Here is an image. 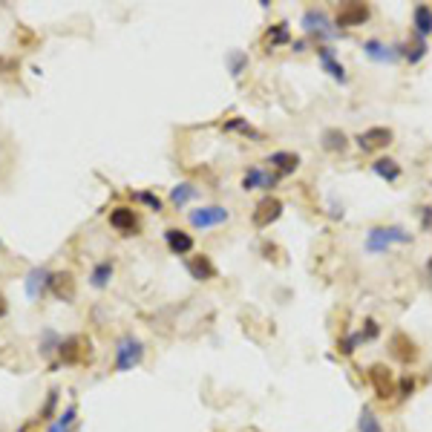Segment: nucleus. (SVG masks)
<instances>
[{
  "label": "nucleus",
  "mask_w": 432,
  "mask_h": 432,
  "mask_svg": "<svg viewBox=\"0 0 432 432\" xmlns=\"http://www.w3.org/2000/svg\"><path fill=\"white\" fill-rule=\"evenodd\" d=\"M50 291H52L58 300H64V303L75 300V277H72L69 271L52 274V277H50Z\"/></svg>",
  "instance_id": "obj_17"
},
{
  "label": "nucleus",
  "mask_w": 432,
  "mask_h": 432,
  "mask_svg": "<svg viewBox=\"0 0 432 432\" xmlns=\"http://www.w3.org/2000/svg\"><path fill=\"white\" fill-rule=\"evenodd\" d=\"M136 202L147 205V208H150V210H156V213H159V210L164 208V205H161V199H159V196L153 194V190H141V194H136Z\"/></svg>",
  "instance_id": "obj_35"
},
{
  "label": "nucleus",
  "mask_w": 432,
  "mask_h": 432,
  "mask_svg": "<svg viewBox=\"0 0 432 432\" xmlns=\"http://www.w3.org/2000/svg\"><path fill=\"white\" fill-rule=\"evenodd\" d=\"M426 280L432 282V257H429V262H426Z\"/></svg>",
  "instance_id": "obj_40"
},
{
  "label": "nucleus",
  "mask_w": 432,
  "mask_h": 432,
  "mask_svg": "<svg viewBox=\"0 0 432 432\" xmlns=\"http://www.w3.org/2000/svg\"><path fill=\"white\" fill-rule=\"evenodd\" d=\"M141 360H144V343L133 334H124L115 343V372H133L141 366Z\"/></svg>",
  "instance_id": "obj_3"
},
{
  "label": "nucleus",
  "mask_w": 432,
  "mask_h": 432,
  "mask_svg": "<svg viewBox=\"0 0 432 432\" xmlns=\"http://www.w3.org/2000/svg\"><path fill=\"white\" fill-rule=\"evenodd\" d=\"M222 130H225V133H239V136L254 138V141H262V133H259V130H254V127L248 124V118H243V115H233L231 122H225V124H222Z\"/></svg>",
  "instance_id": "obj_26"
},
{
  "label": "nucleus",
  "mask_w": 432,
  "mask_h": 432,
  "mask_svg": "<svg viewBox=\"0 0 432 432\" xmlns=\"http://www.w3.org/2000/svg\"><path fill=\"white\" fill-rule=\"evenodd\" d=\"M50 271H46L43 266H35L29 274H27V280H23V288H27V297L29 300H41L46 291H50Z\"/></svg>",
  "instance_id": "obj_13"
},
{
  "label": "nucleus",
  "mask_w": 432,
  "mask_h": 432,
  "mask_svg": "<svg viewBox=\"0 0 432 432\" xmlns=\"http://www.w3.org/2000/svg\"><path fill=\"white\" fill-rule=\"evenodd\" d=\"M395 245H412V233L403 225H377L366 233V251L369 254H387Z\"/></svg>",
  "instance_id": "obj_1"
},
{
  "label": "nucleus",
  "mask_w": 432,
  "mask_h": 432,
  "mask_svg": "<svg viewBox=\"0 0 432 432\" xmlns=\"http://www.w3.org/2000/svg\"><path fill=\"white\" fill-rule=\"evenodd\" d=\"M291 50L294 52H305V41H291Z\"/></svg>",
  "instance_id": "obj_39"
},
{
  "label": "nucleus",
  "mask_w": 432,
  "mask_h": 432,
  "mask_svg": "<svg viewBox=\"0 0 432 432\" xmlns=\"http://www.w3.org/2000/svg\"><path fill=\"white\" fill-rule=\"evenodd\" d=\"M415 387H418L415 377H412V375H403V377H398V392H395V395H398L401 401H406V398L415 392Z\"/></svg>",
  "instance_id": "obj_34"
},
{
  "label": "nucleus",
  "mask_w": 432,
  "mask_h": 432,
  "mask_svg": "<svg viewBox=\"0 0 432 432\" xmlns=\"http://www.w3.org/2000/svg\"><path fill=\"white\" fill-rule=\"evenodd\" d=\"M363 55L375 64H398L401 61V46L398 43H383L377 38L363 41Z\"/></svg>",
  "instance_id": "obj_10"
},
{
  "label": "nucleus",
  "mask_w": 432,
  "mask_h": 432,
  "mask_svg": "<svg viewBox=\"0 0 432 432\" xmlns=\"http://www.w3.org/2000/svg\"><path fill=\"white\" fill-rule=\"evenodd\" d=\"M194 199H199V187L194 182H179V185L171 187V205L173 208L182 210L187 202H194Z\"/></svg>",
  "instance_id": "obj_23"
},
{
  "label": "nucleus",
  "mask_w": 432,
  "mask_h": 432,
  "mask_svg": "<svg viewBox=\"0 0 432 432\" xmlns=\"http://www.w3.org/2000/svg\"><path fill=\"white\" fill-rule=\"evenodd\" d=\"M366 340H363V334L360 331H352V334H343V338L338 340V354H343V357H352L360 346H363Z\"/></svg>",
  "instance_id": "obj_30"
},
{
  "label": "nucleus",
  "mask_w": 432,
  "mask_h": 432,
  "mask_svg": "<svg viewBox=\"0 0 432 432\" xmlns=\"http://www.w3.org/2000/svg\"><path fill=\"white\" fill-rule=\"evenodd\" d=\"M366 380L372 383L377 401H389L398 392V380H395V375H392V369L387 363H372L369 372H366Z\"/></svg>",
  "instance_id": "obj_6"
},
{
  "label": "nucleus",
  "mask_w": 432,
  "mask_h": 432,
  "mask_svg": "<svg viewBox=\"0 0 432 432\" xmlns=\"http://www.w3.org/2000/svg\"><path fill=\"white\" fill-rule=\"evenodd\" d=\"M389 352H392V357L398 360V363H403V366L415 363L418 354H421V352H418V343L410 338V334H403V331H395V334H392Z\"/></svg>",
  "instance_id": "obj_11"
},
{
  "label": "nucleus",
  "mask_w": 432,
  "mask_h": 432,
  "mask_svg": "<svg viewBox=\"0 0 432 432\" xmlns=\"http://www.w3.org/2000/svg\"><path fill=\"white\" fill-rule=\"evenodd\" d=\"M61 340H64V338H58V331L43 329V334H41V357L55 354V352L61 349Z\"/></svg>",
  "instance_id": "obj_31"
},
{
  "label": "nucleus",
  "mask_w": 432,
  "mask_h": 432,
  "mask_svg": "<svg viewBox=\"0 0 432 432\" xmlns=\"http://www.w3.org/2000/svg\"><path fill=\"white\" fill-rule=\"evenodd\" d=\"M372 17V9L366 3H357V0H352V3H343L338 9V17H334V27L340 29H354V27H363V23Z\"/></svg>",
  "instance_id": "obj_8"
},
{
  "label": "nucleus",
  "mask_w": 432,
  "mask_h": 432,
  "mask_svg": "<svg viewBox=\"0 0 432 432\" xmlns=\"http://www.w3.org/2000/svg\"><path fill=\"white\" fill-rule=\"evenodd\" d=\"M282 43H291V29H288L285 20H280V23H274V27H268L266 35H262V46H266V52H274L277 46H282Z\"/></svg>",
  "instance_id": "obj_20"
},
{
  "label": "nucleus",
  "mask_w": 432,
  "mask_h": 432,
  "mask_svg": "<svg viewBox=\"0 0 432 432\" xmlns=\"http://www.w3.org/2000/svg\"><path fill=\"white\" fill-rule=\"evenodd\" d=\"M372 173L377 176V179H383V182H389V185H395L398 179H401V164L395 161V159H389V156H380V159H375L372 161Z\"/></svg>",
  "instance_id": "obj_22"
},
{
  "label": "nucleus",
  "mask_w": 432,
  "mask_h": 432,
  "mask_svg": "<svg viewBox=\"0 0 432 432\" xmlns=\"http://www.w3.org/2000/svg\"><path fill=\"white\" fill-rule=\"evenodd\" d=\"M113 262L110 259H104V262H99V266L92 268V274H89V285L92 288H107L110 285V280H113Z\"/></svg>",
  "instance_id": "obj_29"
},
{
  "label": "nucleus",
  "mask_w": 432,
  "mask_h": 432,
  "mask_svg": "<svg viewBox=\"0 0 432 432\" xmlns=\"http://www.w3.org/2000/svg\"><path fill=\"white\" fill-rule=\"evenodd\" d=\"M421 228L424 231H432V205L421 208Z\"/></svg>",
  "instance_id": "obj_37"
},
{
  "label": "nucleus",
  "mask_w": 432,
  "mask_h": 432,
  "mask_svg": "<svg viewBox=\"0 0 432 432\" xmlns=\"http://www.w3.org/2000/svg\"><path fill=\"white\" fill-rule=\"evenodd\" d=\"M185 268H187L190 277L199 280V282H208V280L216 277L213 262H210V257H205V254H199V257H194V259H187V262H185Z\"/></svg>",
  "instance_id": "obj_21"
},
{
  "label": "nucleus",
  "mask_w": 432,
  "mask_h": 432,
  "mask_svg": "<svg viewBox=\"0 0 432 432\" xmlns=\"http://www.w3.org/2000/svg\"><path fill=\"white\" fill-rule=\"evenodd\" d=\"M280 176L274 171H262V167H251V171L243 176V190H271L277 187Z\"/></svg>",
  "instance_id": "obj_15"
},
{
  "label": "nucleus",
  "mask_w": 432,
  "mask_h": 432,
  "mask_svg": "<svg viewBox=\"0 0 432 432\" xmlns=\"http://www.w3.org/2000/svg\"><path fill=\"white\" fill-rule=\"evenodd\" d=\"M231 219V210L225 205H202L196 210H187V222L194 225L196 231H210V228H219Z\"/></svg>",
  "instance_id": "obj_5"
},
{
  "label": "nucleus",
  "mask_w": 432,
  "mask_h": 432,
  "mask_svg": "<svg viewBox=\"0 0 432 432\" xmlns=\"http://www.w3.org/2000/svg\"><path fill=\"white\" fill-rule=\"evenodd\" d=\"M412 27L418 38H429L432 35V6L429 3H418L412 9Z\"/></svg>",
  "instance_id": "obj_24"
},
{
  "label": "nucleus",
  "mask_w": 432,
  "mask_h": 432,
  "mask_svg": "<svg viewBox=\"0 0 432 432\" xmlns=\"http://www.w3.org/2000/svg\"><path fill=\"white\" fill-rule=\"evenodd\" d=\"M320 147L326 153H346L349 150V136L340 127H326L320 133Z\"/></svg>",
  "instance_id": "obj_19"
},
{
  "label": "nucleus",
  "mask_w": 432,
  "mask_h": 432,
  "mask_svg": "<svg viewBox=\"0 0 432 432\" xmlns=\"http://www.w3.org/2000/svg\"><path fill=\"white\" fill-rule=\"evenodd\" d=\"M164 243H167V248H171V254H176V257H187L190 251H194V236H190L187 231H179V228H167Z\"/></svg>",
  "instance_id": "obj_16"
},
{
  "label": "nucleus",
  "mask_w": 432,
  "mask_h": 432,
  "mask_svg": "<svg viewBox=\"0 0 432 432\" xmlns=\"http://www.w3.org/2000/svg\"><path fill=\"white\" fill-rule=\"evenodd\" d=\"M360 334H363V340H366V343L377 340V338H380V326H377V320H375V317H366V320H363V329H360Z\"/></svg>",
  "instance_id": "obj_36"
},
{
  "label": "nucleus",
  "mask_w": 432,
  "mask_h": 432,
  "mask_svg": "<svg viewBox=\"0 0 432 432\" xmlns=\"http://www.w3.org/2000/svg\"><path fill=\"white\" fill-rule=\"evenodd\" d=\"M110 225H113L115 231H122V233H133V231L138 228V216H136L133 208L118 205V208L110 210Z\"/></svg>",
  "instance_id": "obj_18"
},
{
  "label": "nucleus",
  "mask_w": 432,
  "mask_h": 432,
  "mask_svg": "<svg viewBox=\"0 0 432 432\" xmlns=\"http://www.w3.org/2000/svg\"><path fill=\"white\" fill-rule=\"evenodd\" d=\"M282 199H277V196H262L259 202H257V208H254V213H251V222H254V228H259V231H266V228H271L280 216H282Z\"/></svg>",
  "instance_id": "obj_7"
},
{
  "label": "nucleus",
  "mask_w": 432,
  "mask_h": 432,
  "mask_svg": "<svg viewBox=\"0 0 432 432\" xmlns=\"http://www.w3.org/2000/svg\"><path fill=\"white\" fill-rule=\"evenodd\" d=\"M248 64H251V58H248V52H243V50H231V52L225 55V66H228V72H231V78H243V72L248 69Z\"/></svg>",
  "instance_id": "obj_27"
},
{
  "label": "nucleus",
  "mask_w": 432,
  "mask_h": 432,
  "mask_svg": "<svg viewBox=\"0 0 432 432\" xmlns=\"http://www.w3.org/2000/svg\"><path fill=\"white\" fill-rule=\"evenodd\" d=\"M300 27H303V32H305V35L317 38V41H320V46H323L326 41L340 38V29L334 27V20L329 17V12H326V9H317V6H311V9H305V12H303Z\"/></svg>",
  "instance_id": "obj_2"
},
{
  "label": "nucleus",
  "mask_w": 432,
  "mask_h": 432,
  "mask_svg": "<svg viewBox=\"0 0 432 432\" xmlns=\"http://www.w3.org/2000/svg\"><path fill=\"white\" fill-rule=\"evenodd\" d=\"M317 61H320V66H323V72H326V75L329 78H334V81H338V84H349V72H346V66L338 61V55H334V50H331V46L329 43H317Z\"/></svg>",
  "instance_id": "obj_12"
},
{
  "label": "nucleus",
  "mask_w": 432,
  "mask_h": 432,
  "mask_svg": "<svg viewBox=\"0 0 432 432\" xmlns=\"http://www.w3.org/2000/svg\"><path fill=\"white\" fill-rule=\"evenodd\" d=\"M357 432H387L372 406H363V410H360V415H357Z\"/></svg>",
  "instance_id": "obj_28"
},
{
  "label": "nucleus",
  "mask_w": 432,
  "mask_h": 432,
  "mask_svg": "<svg viewBox=\"0 0 432 432\" xmlns=\"http://www.w3.org/2000/svg\"><path fill=\"white\" fill-rule=\"evenodd\" d=\"M398 46H401V58H406L410 64H421L426 58V52H429L426 38H418V35L410 43H398Z\"/></svg>",
  "instance_id": "obj_25"
},
{
  "label": "nucleus",
  "mask_w": 432,
  "mask_h": 432,
  "mask_svg": "<svg viewBox=\"0 0 432 432\" xmlns=\"http://www.w3.org/2000/svg\"><path fill=\"white\" fill-rule=\"evenodd\" d=\"M58 395H61V392H58L55 387H52L50 392H46V403L41 406V412H38V418H41V421H52V415H55V406H58Z\"/></svg>",
  "instance_id": "obj_32"
},
{
  "label": "nucleus",
  "mask_w": 432,
  "mask_h": 432,
  "mask_svg": "<svg viewBox=\"0 0 432 432\" xmlns=\"http://www.w3.org/2000/svg\"><path fill=\"white\" fill-rule=\"evenodd\" d=\"M392 138H395V133H392L389 127H369V130H363V133L354 136V144H357V147L363 150V153H375V150L389 147Z\"/></svg>",
  "instance_id": "obj_9"
},
{
  "label": "nucleus",
  "mask_w": 432,
  "mask_h": 432,
  "mask_svg": "<svg viewBox=\"0 0 432 432\" xmlns=\"http://www.w3.org/2000/svg\"><path fill=\"white\" fill-rule=\"evenodd\" d=\"M75 421H78V406H75V403H69L66 410L58 415V421H55V424H58V426H64L66 432H72V426H75Z\"/></svg>",
  "instance_id": "obj_33"
},
{
  "label": "nucleus",
  "mask_w": 432,
  "mask_h": 432,
  "mask_svg": "<svg viewBox=\"0 0 432 432\" xmlns=\"http://www.w3.org/2000/svg\"><path fill=\"white\" fill-rule=\"evenodd\" d=\"M58 357L64 366H81L92 357V340L84 338V334H72V338H64L61 340V349H58Z\"/></svg>",
  "instance_id": "obj_4"
},
{
  "label": "nucleus",
  "mask_w": 432,
  "mask_h": 432,
  "mask_svg": "<svg viewBox=\"0 0 432 432\" xmlns=\"http://www.w3.org/2000/svg\"><path fill=\"white\" fill-rule=\"evenodd\" d=\"M9 315V303H6V297L3 294H0V320H3Z\"/></svg>",
  "instance_id": "obj_38"
},
{
  "label": "nucleus",
  "mask_w": 432,
  "mask_h": 432,
  "mask_svg": "<svg viewBox=\"0 0 432 432\" xmlns=\"http://www.w3.org/2000/svg\"><path fill=\"white\" fill-rule=\"evenodd\" d=\"M266 161L271 164V171H274L280 179H285V176L297 173V167H300V156H297V153H291V150H274Z\"/></svg>",
  "instance_id": "obj_14"
}]
</instances>
